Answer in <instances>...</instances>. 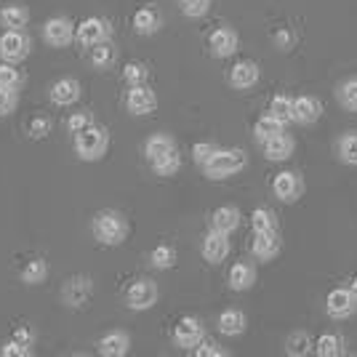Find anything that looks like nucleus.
<instances>
[{
	"instance_id": "obj_27",
	"label": "nucleus",
	"mask_w": 357,
	"mask_h": 357,
	"mask_svg": "<svg viewBox=\"0 0 357 357\" xmlns=\"http://www.w3.org/2000/svg\"><path fill=\"white\" fill-rule=\"evenodd\" d=\"M115 59H118V48H115V43L102 40V43L91 45V64H93L96 70H107V67H112Z\"/></svg>"
},
{
	"instance_id": "obj_13",
	"label": "nucleus",
	"mask_w": 357,
	"mask_h": 357,
	"mask_svg": "<svg viewBox=\"0 0 357 357\" xmlns=\"http://www.w3.org/2000/svg\"><path fill=\"white\" fill-rule=\"evenodd\" d=\"M126 107L131 115H149L158 107V96L149 86H131V91L126 93Z\"/></svg>"
},
{
	"instance_id": "obj_46",
	"label": "nucleus",
	"mask_w": 357,
	"mask_h": 357,
	"mask_svg": "<svg viewBox=\"0 0 357 357\" xmlns=\"http://www.w3.org/2000/svg\"><path fill=\"white\" fill-rule=\"evenodd\" d=\"M16 109V91L0 89V118H8Z\"/></svg>"
},
{
	"instance_id": "obj_34",
	"label": "nucleus",
	"mask_w": 357,
	"mask_h": 357,
	"mask_svg": "<svg viewBox=\"0 0 357 357\" xmlns=\"http://www.w3.org/2000/svg\"><path fill=\"white\" fill-rule=\"evenodd\" d=\"M45 278H48V264L43 259H32L27 261V267L22 269V280L27 285H40L45 283Z\"/></svg>"
},
{
	"instance_id": "obj_16",
	"label": "nucleus",
	"mask_w": 357,
	"mask_h": 357,
	"mask_svg": "<svg viewBox=\"0 0 357 357\" xmlns=\"http://www.w3.org/2000/svg\"><path fill=\"white\" fill-rule=\"evenodd\" d=\"M259 75H261V70H259V64H256V61L243 59L229 70V86H232V89H238V91H248L259 83Z\"/></svg>"
},
{
	"instance_id": "obj_37",
	"label": "nucleus",
	"mask_w": 357,
	"mask_h": 357,
	"mask_svg": "<svg viewBox=\"0 0 357 357\" xmlns=\"http://www.w3.org/2000/svg\"><path fill=\"white\" fill-rule=\"evenodd\" d=\"M149 261L155 269H171L176 264V248L174 245H158L155 251L149 253Z\"/></svg>"
},
{
	"instance_id": "obj_15",
	"label": "nucleus",
	"mask_w": 357,
	"mask_h": 357,
	"mask_svg": "<svg viewBox=\"0 0 357 357\" xmlns=\"http://www.w3.org/2000/svg\"><path fill=\"white\" fill-rule=\"evenodd\" d=\"M227 256H229V235L219 232V229H211L203 238V259L211 264H222Z\"/></svg>"
},
{
	"instance_id": "obj_40",
	"label": "nucleus",
	"mask_w": 357,
	"mask_h": 357,
	"mask_svg": "<svg viewBox=\"0 0 357 357\" xmlns=\"http://www.w3.org/2000/svg\"><path fill=\"white\" fill-rule=\"evenodd\" d=\"M27 134H30V139H35V142L45 139V136L51 134V118H45V115L32 118L30 123H27Z\"/></svg>"
},
{
	"instance_id": "obj_23",
	"label": "nucleus",
	"mask_w": 357,
	"mask_h": 357,
	"mask_svg": "<svg viewBox=\"0 0 357 357\" xmlns=\"http://www.w3.org/2000/svg\"><path fill=\"white\" fill-rule=\"evenodd\" d=\"M285 131V123L278 118H272V115H261V118L253 123V139L259 142V144H264L269 139H275L278 134H283Z\"/></svg>"
},
{
	"instance_id": "obj_33",
	"label": "nucleus",
	"mask_w": 357,
	"mask_h": 357,
	"mask_svg": "<svg viewBox=\"0 0 357 357\" xmlns=\"http://www.w3.org/2000/svg\"><path fill=\"white\" fill-rule=\"evenodd\" d=\"M314 352H317V357H339L344 352V342L336 333H323L314 342Z\"/></svg>"
},
{
	"instance_id": "obj_14",
	"label": "nucleus",
	"mask_w": 357,
	"mask_h": 357,
	"mask_svg": "<svg viewBox=\"0 0 357 357\" xmlns=\"http://www.w3.org/2000/svg\"><path fill=\"white\" fill-rule=\"evenodd\" d=\"M323 115V102L317 96H310V93H301L294 99V123L298 126H312L317 123Z\"/></svg>"
},
{
	"instance_id": "obj_6",
	"label": "nucleus",
	"mask_w": 357,
	"mask_h": 357,
	"mask_svg": "<svg viewBox=\"0 0 357 357\" xmlns=\"http://www.w3.org/2000/svg\"><path fill=\"white\" fill-rule=\"evenodd\" d=\"M109 22L102 19V16H91V19H83L80 24H77V30H75V40L80 45H96L102 43V40H109Z\"/></svg>"
},
{
	"instance_id": "obj_30",
	"label": "nucleus",
	"mask_w": 357,
	"mask_h": 357,
	"mask_svg": "<svg viewBox=\"0 0 357 357\" xmlns=\"http://www.w3.org/2000/svg\"><path fill=\"white\" fill-rule=\"evenodd\" d=\"M336 99H339V105H342L347 112H357V75H352V77H347V80L339 83Z\"/></svg>"
},
{
	"instance_id": "obj_32",
	"label": "nucleus",
	"mask_w": 357,
	"mask_h": 357,
	"mask_svg": "<svg viewBox=\"0 0 357 357\" xmlns=\"http://www.w3.org/2000/svg\"><path fill=\"white\" fill-rule=\"evenodd\" d=\"M272 118L283 120L285 126L294 120V99L291 96H285V93H278V96H272V102H269V109H267Z\"/></svg>"
},
{
	"instance_id": "obj_44",
	"label": "nucleus",
	"mask_w": 357,
	"mask_h": 357,
	"mask_svg": "<svg viewBox=\"0 0 357 357\" xmlns=\"http://www.w3.org/2000/svg\"><path fill=\"white\" fill-rule=\"evenodd\" d=\"M89 126H93V115H91V112H73V118L67 120V128H70L73 134L86 131Z\"/></svg>"
},
{
	"instance_id": "obj_35",
	"label": "nucleus",
	"mask_w": 357,
	"mask_h": 357,
	"mask_svg": "<svg viewBox=\"0 0 357 357\" xmlns=\"http://www.w3.org/2000/svg\"><path fill=\"white\" fill-rule=\"evenodd\" d=\"M253 232H278V216L269 208H256L251 213Z\"/></svg>"
},
{
	"instance_id": "obj_48",
	"label": "nucleus",
	"mask_w": 357,
	"mask_h": 357,
	"mask_svg": "<svg viewBox=\"0 0 357 357\" xmlns=\"http://www.w3.org/2000/svg\"><path fill=\"white\" fill-rule=\"evenodd\" d=\"M14 339L16 342H22V344H32V331L30 328H16Z\"/></svg>"
},
{
	"instance_id": "obj_47",
	"label": "nucleus",
	"mask_w": 357,
	"mask_h": 357,
	"mask_svg": "<svg viewBox=\"0 0 357 357\" xmlns=\"http://www.w3.org/2000/svg\"><path fill=\"white\" fill-rule=\"evenodd\" d=\"M272 40H275V45H278L280 51H291V48H294V43H296L294 32L288 30V27H280V30L275 32V38H272Z\"/></svg>"
},
{
	"instance_id": "obj_1",
	"label": "nucleus",
	"mask_w": 357,
	"mask_h": 357,
	"mask_svg": "<svg viewBox=\"0 0 357 357\" xmlns=\"http://www.w3.org/2000/svg\"><path fill=\"white\" fill-rule=\"evenodd\" d=\"M248 163V155L243 152L240 147H229V149H219L208 163L203 165V174L211 181H222V178H229L240 174Z\"/></svg>"
},
{
	"instance_id": "obj_24",
	"label": "nucleus",
	"mask_w": 357,
	"mask_h": 357,
	"mask_svg": "<svg viewBox=\"0 0 357 357\" xmlns=\"http://www.w3.org/2000/svg\"><path fill=\"white\" fill-rule=\"evenodd\" d=\"M174 149H176V142L168 134H152L147 142H144V155H147L149 163L158 160V158H163V155H168V152H174Z\"/></svg>"
},
{
	"instance_id": "obj_19",
	"label": "nucleus",
	"mask_w": 357,
	"mask_h": 357,
	"mask_svg": "<svg viewBox=\"0 0 357 357\" xmlns=\"http://www.w3.org/2000/svg\"><path fill=\"white\" fill-rule=\"evenodd\" d=\"M96 349H99V355L105 357H123L128 355V349H131V339H128L126 331H112V333H105L99 339Z\"/></svg>"
},
{
	"instance_id": "obj_50",
	"label": "nucleus",
	"mask_w": 357,
	"mask_h": 357,
	"mask_svg": "<svg viewBox=\"0 0 357 357\" xmlns=\"http://www.w3.org/2000/svg\"><path fill=\"white\" fill-rule=\"evenodd\" d=\"M0 59H3V56H0Z\"/></svg>"
},
{
	"instance_id": "obj_28",
	"label": "nucleus",
	"mask_w": 357,
	"mask_h": 357,
	"mask_svg": "<svg viewBox=\"0 0 357 357\" xmlns=\"http://www.w3.org/2000/svg\"><path fill=\"white\" fill-rule=\"evenodd\" d=\"M27 22H30V14H27L24 6H6V8H0V24L6 30H22Z\"/></svg>"
},
{
	"instance_id": "obj_25",
	"label": "nucleus",
	"mask_w": 357,
	"mask_h": 357,
	"mask_svg": "<svg viewBox=\"0 0 357 357\" xmlns=\"http://www.w3.org/2000/svg\"><path fill=\"white\" fill-rule=\"evenodd\" d=\"M160 24H163V19L160 14L155 11V8H139L134 14V30L139 35H155V32L160 30Z\"/></svg>"
},
{
	"instance_id": "obj_11",
	"label": "nucleus",
	"mask_w": 357,
	"mask_h": 357,
	"mask_svg": "<svg viewBox=\"0 0 357 357\" xmlns=\"http://www.w3.org/2000/svg\"><path fill=\"white\" fill-rule=\"evenodd\" d=\"M75 30H77V27H73V22H70L67 16H54V19H48L43 24V38L48 45L64 48V45L75 38Z\"/></svg>"
},
{
	"instance_id": "obj_2",
	"label": "nucleus",
	"mask_w": 357,
	"mask_h": 357,
	"mask_svg": "<svg viewBox=\"0 0 357 357\" xmlns=\"http://www.w3.org/2000/svg\"><path fill=\"white\" fill-rule=\"evenodd\" d=\"M93 235L102 245H120L128 238V222L118 211H99L93 216Z\"/></svg>"
},
{
	"instance_id": "obj_43",
	"label": "nucleus",
	"mask_w": 357,
	"mask_h": 357,
	"mask_svg": "<svg viewBox=\"0 0 357 357\" xmlns=\"http://www.w3.org/2000/svg\"><path fill=\"white\" fill-rule=\"evenodd\" d=\"M0 355H3V357H30L32 355V344H22V342H16V339H11V342L3 344Z\"/></svg>"
},
{
	"instance_id": "obj_10",
	"label": "nucleus",
	"mask_w": 357,
	"mask_h": 357,
	"mask_svg": "<svg viewBox=\"0 0 357 357\" xmlns=\"http://www.w3.org/2000/svg\"><path fill=\"white\" fill-rule=\"evenodd\" d=\"M91 294H93V280H91L89 275H75L61 288V298H64L67 307H83V304H89Z\"/></svg>"
},
{
	"instance_id": "obj_31",
	"label": "nucleus",
	"mask_w": 357,
	"mask_h": 357,
	"mask_svg": "<svg viewBox=\"0 0 357 357\" xmlns=\"http://www.w3.org/2000/svg\"><path fill=\"white\" fill-rule=\"evenodd\" d=\"M312 339H310V333H304V331H294L291 336H288V342H285V352L291 357H307L312 352Z\"/></svg>"
},
{
	"instance_id": "obj_7",
	"label": "nucleus",
	"mask_w": 357,
	"mask_h": 357,
	"mask_svg": "<svg viewBox=\"0 0 357 357\" xmlns=\"http://www.w3.org/2000/svg\"><path fill=\"white\" fill-rule=\"evenodd\" d=\"M30 48V38L22 30H6V35L0 38V56H3V61L16 64V61L27 59Z\"/></svg>"
},
{
	"instance_id": "obj_20",
	"label": "nucleus",
	"mask_w": 357,
	"mask_h": 357,
	"mask_svg": "<svg viewBox=\"0 0 357 357\" xmlns=\"http://www.w3.org/2000/svg\"><path fill=\"white\" fill-rule=\"evenodd\" d=\"M80 99V83L73 77H61L51 86V102L59 107H73Z\"/></svg>"
},
{
	"instance_id": "obj_3",
	"label": "nucleus",
	"mask_w": 357,
	"mask_h": 357,
	"mask_svg": "<svg viewBox=\"0 0 357 357\" xmlns=\"http://www.w3.org/2000/svg\"><path fill=\"white\" fill-rule=\"evenodd\" d=\"M107 147H109V136L102 126H89L86 131H80V134H75V152H77V158L80 160H86V163H93V160H102L105 158Z\"/></svg>"
},
{
	"instance_id": "obj_8",
	"label": "nucleus",
	"mask_w": 357,
	"mask_h": 357,
	"mask_svg": "<svg viewBox=\"0 0 357 357\" xmlns=\"http://www.w3.org/2000/svg\"><path fill=\"white\" fill-rule=\"evenodd\" d=\"M301 192H304V181L294 171H280L278 176L272 178V195L280 203H296Z\"/></svg>"
},
{
	"instance_id": "obj_42",
	"label": "nucleus",
	"mask_w": 357,
	"mask_h": 357,
	"mask_svg": "<svg viewBox=\"0 0 357 357\" xmlns=\"http://www.w3.org/2000/svg\"><path fill=\"white\" fill-rule=\"evenodd\" d=\"M216 152H219L216 144H211V142H197V144L192 147V158L197 165H206Z\"/></svg>"
},
{
	"instance_id": "obj_41",
	"label": "nucleus",
	"mask_w": 357,
	"mask_h": 357,
	"mask_svg": "<svg viewBox=\"0 0 357 357\" xmlns=\"http://www.w3.org/2000/svg\"><path fill=\"white\" fill-rule=\"evenodd\" d=\"M211 8V0H181V14L187 19H200Z\"/></svg>"
},
{
	"instance_id": "obj_12",
	"label": "nucleus",
	"mask_w": 357,
	"mask_h": 357,
	"mask_svg": "<svg viewBox=\"0 0 357 357\" xmlns=\"http://www.w3.org/2000/svg\"><path fill=\"white\" fill-rule=\"evenodd\" d=\"M238 45H240V38L232 27H216V30L208 35V48L216 59L232 56V54L238 51Z\"/></svg>"
},
{
	"instance_id": "obj_49",
	"label": "nucleus",
	"mask_w": 357,
	"mask_h": 357,
	"mask_svg": "<svg viewBox=\"0 0 357 357\" xmlns=\"http://www.w3.org/2000/svg\"><path fill=\"white\" fill-rule=\"evenodd\" d=\"M352 291H355V296H357V275H355V280H352Z\"/></svg>"
},
{
	"instance_id": "obj_22",
	"label": "nucleus",
	"mask_w": 357,
	"mask_h": 357,
	"mask_svg": "<svg viewBox=\"0 0 357 357\" xmlns=\"http://www.w3.org/2000/svg\"><path fill=\"white\" fill-rule=\"evenodd\" d=\"M240 227V211L235 206H222L211 213V229H219V232H235Z\"/></svg>"
},
{
	"instance_id": "obj_18",
	"label": "nucleus",
	"mask_w": 357,
	"mask_h": 357,
	"mask_svg": "<svg viewBox=\"0 0 357 357\" xmlns=\"http://www.w3.org/2000/svg\"><path fill=\"white\" fill-rule=\"evenodd\" d=\"M261 147H264V158H267V160H272V163H283V160H288V158L294 155L296 142H294V136L283 131V134H278L275 139L264 142Z\"/></svg>"
},
{
	"instance_id": "obj_17",
	"label": "nucleus",
	"mask_w": 357,
	"mask_h": 357,
	"mask_svg": "<svg viewBox=\"0 0 357 357\" xmlns=\"http://www.w3.org/2000/svg\"><path fill=\"white\" fill-rule=\"evenodd\" d=\"M251 253L259 261H272L280 253V232H253Z\"/></svg>"
},
{
	"instance_id": "obj_26",
	"label": "nucleus",
	"mask_w": 357,
	"mask_h": 357,
	"mask_svg": "<svg viewBox=\"0 0 357 357\" xmlns=\"http://www.w3.org/2000/svg\"><path fill=\"white\" fill-rule=\"evenodd\" d=\"M245 326H248V320L240 310H224L219 314V331L224 336H240V333H245Z\"/></svg>"
},
{
	"instance_id": "obj_36",
	"label": "nucleus",
	"mask_w": 357,
	"mask_h": 357,
	"mask_svg": "<svg viewBox=\"0 0 357 357\" xmlns=\"http://www.w3.org/2000/svg\"><path fill=\"white\" fill-rule=\"evenodd\" d=\"M178 168H181V158H178V149L168 152V155L158 158V160H152V171H155L158 176H174Z\"/></svg>"
},
{
	"instance_id": "obj_21",
	"label": "nucleus",
	"mask_w": 357,
	"mask_h": 357,
	"mask_svg": "<svg viewBox=\"0 0 357 357\" xmlns=\"http://www.w3.org/2000/svg\"><path fill=\"white\" fill-rule=\"evenodd\" d=\"M227 283L232 291H248L256 283V267L251 261H238L229 267V275H227Z\"/></svg>"
},
{
	"instance_id": "obj_38",
	"label": "nucleus",
	"mask_w": 357,
	"mask_h": 357,
	"mask_svg": "<svg viewBox=\"0 0 357 357\" xmlns=\"http://www.w3.org/2000/svg\"><path fill=\"white\" fill-rule=\"evenodd\" d=\"M147 77H149V70H147V64H142V61H128L126 70H123V80H126L128 86H144Z\"/></svg>"
},
{
	"instance_id": "obj_5",
	"label": "nucleus",
	"mask_w": 357,
	"mask_h": 357,
	"mask_svg": "<svg viewBox=\"0 0 357 357\" xmlns=\"http://www.w3.org/2000/svg\"><path fill=\"white\" fill-rule=\"evenodd\" d=\"M357 310V296L352 288H333L326 296V312L333 320H347Z\"/></svg>"
},
{
	"instance_id": "obj_4",
	"label": "nucleus",
	"mask_w": 357,
	"mask_h": 357,
	"mask_svg": "<svg viewBox=\"0 0 357 357\" xmlns=\"http://www.w3.org/2000/svg\"><path fill=\"white\" fill-rule=\"evenodd\" d=\"M158 296H160L158 283H152L149 278H142V280H134V283L128 285V291H126V304H128V310H134V312H144L149 307H155Z\"/></svg>"
},
{
	"instance_id": "obj_39",
	"label": "nucleus",
	"mask_w": 357,
	"mask_h": 357,
	"mask_svg": "<svg viewBox=\"0 0 357 357\" xmlns=\"http://www.w3.org/2000/svg\"><path fill=\"white\" fill-rule=\"evenodd\" d=\"M22 73L16 70L11 61H3L0 64V89H8V91H16L19 86H22Z\"/></svg>"
},
{
	"instance_id": "obj_29",
	"label": "nucleus",
	"mask_w": 357,
	"mask_h": 357,
	"mask_svg": "<svg viewBox=\"0 0 357 357\" xmlns=\"http://www.w3.org/2000/svg\"><path fill=\"white\" fill-rule=\"evenodd\" d=\"M336 155L344 165H357V131H347L336 142Z\"/></svg>"
},
{
	"instance_id": "obj_45",
	"label": "nucleus",
	"mask_w": 357,
	"mask_h": 357,
	"mask_svg": "<svg viewBox=\"0 0 357 357\" xmlns=\"http://www.w3.org/2000/svg\"><path fill=\"white\" fill-rule=\"evenodd\" d=\"M227 355H229V352L213 342H200L195 347V357H227Z\"/></svg>"
},
{
	"instance_id": "obj_9",
	"label": "nucleus",
	"mask_w": 357,
	"mask_h": 357,
	"mask_svg": "<svg viewBox=\"0 0 357 357\" xmlns=\"http://www.w3.org/2000/svg\"><path fill=\"white\" fill-rule=\"evenodd\" d=\"M203 336H206V328H203V323H200L197 317H192V314L181 317L176 323V328H174V342H176V347H181V349H195L197 344L203 342Z\"/></svg>"
}]
</instances>
